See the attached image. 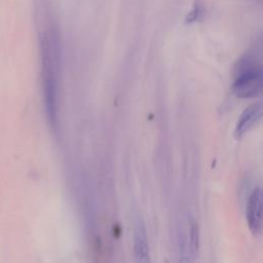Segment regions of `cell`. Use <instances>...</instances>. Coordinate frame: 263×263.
I'll use <instances>...</instances> for the list:
<instances>
[{"mask_svg":"<svg viewBox=\"0 0 263 263\" xmlns=\"http://www.w3.org/2000/svg\"><path fill=\"white\" fill-rule=\"evenodd\" d=\"M204 14H205V7H204L203 2L201 0H194L190 9L188 10V12L185 15L184 23L186 25L195 24V23L201 21L203 18Z\"/></svg>","mask_w":263,"mask_h":263,"instance_id":"7","label":"cell"},{"mask_svg":"<svg viewBox=\"0 0 263 263\" xmlns=\"http://www.w3.org/2000/svg\"><path fill=\"white\" fill-rule=\"evenodd\" d=\"M262 86L263 72L260 61L252 54L240 58L234 68L231 87L233 93L239 99H252L261 93Z\"/></svg>","mask_w":263,"mask_h":263,"instance_id":"2","label":"cell"},{"mask_svg":"<svg viewBox=\"0 0 263 263\" xmlns=\"http://www.w3.org/2000/svg\"><path fill=\"white\" fill-rule=\"evenodd\" d=\"M247 222L251 232L255 235L261 234L262 230V191L257 187L250 194L247 202Z\"/></svg>","mask_w":263,"mask_h":263,"instance_id":"3","label":"cell"},{"mask_svg":"<svg viewBox=\"0 0 263 263\" xmlns=\"http://www.w3.org/2000/svg\"><path fill=\"white\" fill-rule=\"evenodd\" d=\"M185 232L182 234V253L183 255L188 256V260L190 256L195 257L197 252H198V226L196 221L192 218V217H187L186 221H185Z\"/></svg>","mask_w":263,"mask_h":263,"instance_id":"4","label":"cell"},{"mask_svg":"<svg viewBox=\"0 0 263 263\" xmlns=\"http://www.w3.org/2000/svg\"><path fill=\"white\" fill-rule=\"evenodd\" d=\"M134 256L138 262L149 261V246L145 225L142 221H137L134 231Z\"/></svg>","mask_w":263,"mask_h":263,"instance_id":"6","label":"cell"},{"mask_svg":"<svg viewBox=\"0 0 263 263\" xmlns=\"http://www.w3.org/2000/svg\"><path fill=\"white\" fill-rule=\"evenodd\" d=\"M41 81L44 111L48 124H58L59 73L61 66V44L55 30H45L40 35Z\"/></svg>","mask_w":263,"mask_h":263,"instance_id":"1","label":"cell"},{"mask_svg":"<svg viewBox=\"0 0 263 263\" xmlns=\"http://www.w3.org/2000/svg\"><path fill=\"white\" fill-rule=\"evenodd\" d=\"M262 117V105L261 103H255L249 106L241 114L237 120L235 126L236 138L242 137L247 134L253 126H255Z\"/></svg>","mask_w":263,"mask_h":263,"instance_id":"5","label":"cell"}]
</instances>
